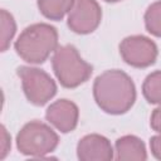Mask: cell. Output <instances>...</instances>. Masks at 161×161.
<instances>
[{
	"mask_svg": "<svg viewBox=\"0 0 161 161\" xmlns=\"http://www.w3.org/2000/svg\"><path fill=\"white\" fill-rule=\"evenodd\" d=\"M59 137L55 131L40 121L28 122L16 135V147L20 153L31 157H43L55 150Z\"/></svg>",
	"mask_w": 161,
	"mask_h": 161,
	"instance_id": "4",
	"label": "cell"
},
{
	"mask_svg": "<svg viewBox=\"0 0 161 161\" xmlns=\"http://www.w3.org/2000/svg\"><path fill=\"white\" fill-rule=\"evenodd\" d=\"M14 48L18 55L26 63H44L58 48V31L47 23L31 24L20 33Z\"/></svg>",
	"mask_w": 161,
	"mask_h": 161,
	"instance_id": "2",
	"label": "cell"
},
{
	"mask_svg": "<svg viewBox=\"0 0 161 161\" xmlns=\"http://www.w3.org/2000/svg\"><path fill=\"white\" fill-rule=\"evenodd\" d=\"M150 125L153 131H156L157 133H161V106L153 109L150 118Z\"/></svg>",
	"mask_w": 161,
	"mask_h": 161,
	"instance_id": "17",
	"label": "cell"
},
{
	"mask_svg": "<svg viewBox=\"0 0 161 161\" xmlns=\"http://www.w3.org/2000/svg\"><path fill=\"white\" fill-rule=\"evenodd\" d=\"M142 93L148 103L161 106V70H155L145 78Z\"/></svg>",
	"mask_w": 161,
	"mask_h": 161,
	"instance_id": "12",
	"label": "cell"
},
{
	"mask_svg": "<svg viewBox=\"0 0 161 161\" xmlns=\"http://www.w3.org/2000/svg\"><path fill=\"white\" fill-rule=\"evenodd\" d=\"M102 19V10L96 0H75L68 13L67 24L77 34H89L94 31Z\"/></svg>",
	"mask_w": 161,
	"mask_h": 161,
	"instance_id": "7",
	"label": "cell"
},
{
	"mask_svg": "<svg viewBox=\"0 0 161 161\" xmlns=\"http://www.w3.org/2000/svg\"><path fill=\"white\" fill-rule=\"evenodd\" d=\"M107 3H117V1H121V0H104Z\"/></svg>",
	"mask_w": 161,
	"mask_h": 161,
	"instance_id": "18",
	"label": "cell"
},
{
	"mask_svg": "<svg viewBox=\"0 0 161 161\" xmlns=\"http://www.w3.org/2000/svg\"><path fill=\"white\" fill-rule=\"evenodd\" d=\"M45 118L58 131L68 133L72 132L78 125L79 109L77 104L69 99H58L47 108Z\"/></svg>",
	"mask_w": 161,
	"mask_h": 161,
	"instance_id": "8",
	"label": "cell"
},
{
	"mask_svg": "<svg viewBox=\"0 0 161 161\" xmlns=\"http://www.w3.org/2000/svg\"><path fill=\"white\" fill-rule=\"evenodd\" d=\"M145 26L146 30L161 38V0L152 3L145 13Z\"/></svg>",
	"mask_w": 161,
	"mask_h": 161,
	"instance_id": "13",
	"label": "cell"
},
{
	"mask_svg": "<svg viewBox=\"0 0 161 161\" xmlns=\"http://www.w3.org/2000/svg\"><path fill=\"white\" fill-rule=\"evenodd\" d=\"M157 45L145 35H131L119 44L122 59L131 67L146 68L155 63L157 58Z\"/></svg>",
	"mask_w": 161,
	"mask_h": 161,
	"instance_id": "6",
	"label": "cell"
},
{
	"mask_svg": "<svg viewBox=\"0 0 161 161\" xmlns=\"http://www.w3.org/2000/svg\"><path fill=\"white\" fill-rule=\"evenodd\" d=\"M53 72L59 83L65 88H75L88 80L92 65L87 63L73 45L58 47L52 58Z\"/></svg>",
	"mask_w": 161,
	"mask_h": 161,
	"instance_id": "3",
	"label": "cell"
},
{
	"mask_svg": "<svg viewBox=\"0 0 161 161\" xmlns=\"http://www.w3.org/2000/svg\"><path fill=\"white\" fill-rule=\"evenodd\" d=\"M150 150L155 158L161 160V133L152 136L150 140Z\"/></svg>",
	"mask_w": 161,
	"mask_h": 161,
	"instance_id": "16",
	"label": "cell"
},
{
	"mask_svg": "<svg viewBox=\"0 0 161 161\" xmlns=\"http://www.w3.org/2000/svg\"><path fill=\"white\" fill-rule=\"evenodd\" d=\"M0 23H1V52H5L10 47V42L15 35L16 23L14 20V16L5 9L0 11Z\"/></svg>",
	"mask_w": 161,
	"mask_h": 161,
	"instance_id": "14",
	"label": "cell"
},
{
	"mask_svg": "<svg viewBox=\"0 0 161 161\" xmlns=\"http://www.w3.org/2000/svg\"><path fill=\"white\" fill-rule=\"evenodd\" d=\"M75 0H38L39 11L50 20H62L73 8Z\"/></svg>",
	"mask_w": 161,
	"mask_h": 161,
	"instance_id": "11",
	"label": "cell"
},
{
	"mask_svg": "<svg viewBox=\"0 0 161 161\" xmlns=\"http://www.w3.org/2000/svg\"><path fill=\"white\" fill-rule=\"evenodd\" d=\"M116 160L119 161H145L147 160V151L143 141L133 135H126L117 138L114 145Z\"/></svg>",
	"mask_w": 161,
	"mask_h": 161,
	"instance_id": "10",
	"label": "cell"
},
{
	"mask_svg": "<svg viewBox=\"0 0 161 161\" xmlns=\"http://www.w3.org/2000/svg\"><path fill=\"white\" fill-rule=\"evenodd\" d=\"M26 99L34 106H44L57 93V84L53 78L43 69L21 65L18 68Z\"/></svg>",
	"mask_w": 161,
	"mask_h": 161,
	"instance_id": "5",
	"label": "cell"
},
{
	"mask_svg": "<svg viewBox=\"0 0 161 161\" xmlns=\"http://www.w3.org/2000/svg\"><path fill=\"white\" fill-rule=\"evenodd\" d=\"M93 97L98 107L106 113L123 114L136 101V87L127 73L109 69L94 79Z\"/></svg>",
	"mask_w": 161,
	"mask_h": 161,
	"instance_id": "1",
	"label": "cell"
},
{
	"mask_svg": "<svg viewBox=\"0 0 161 161\" xmlns=\"http://www.w3.org/2000/svg\"><path fill=\"white\" fill-rule=\"evenodd\" d=\"M113 152L108 138L98 133L82 137L77 145V156L80 161H109L114 157Z\"/></svg>",
	"mask_w": 161,
	"mask_h": 161,
	"instance_id": "9",
	"label": "cell"
},
{
	"mask_svg": "<svg viewBox=\"0 0 161 161\" xmlns=\"http://www.w3.org/2000/svg\"><path fill=\"white\" fill-rule=\"evenodd\" d=\"M10 136L5 128V126H1V146H0V158H5V156L8 155V152L10 151Z\"/></svg>",
	"mask_w": 161,
	"mask_h": 161,
	"instance_id": "15",
	"label": "cell"
}]
</instances>
